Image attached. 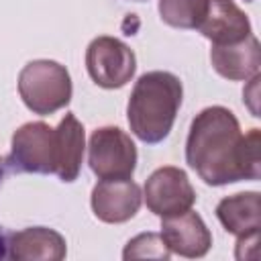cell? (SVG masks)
<instances>
[{
  "label": "cell",
  "instance_id": "1",
  "mask_svg": "<svg viewBox=\"0 0 261 261\" xmlns=\"http://www.w3.org/2000/svg\"><path fill=\"white\" fill-rule=\"evenodd\" d=\"M259 128L243 135L232 110L208 106L190 124L186 161L208 186L259 179Z\"/></svg>",
  "mask_w": 261,
  "mask_h": 261
},
{
  "label": "cell",
  "instance_id": "2",
  "mask_svg": "<svg viewBox=\"0 0 261 261\" xmlns=\"http://www.w3.org/2000/svg\"><path fill=\"white\" fill-rule=\"evenodd\" d=\"M181 98L184 88L177 75L159 69L143 73L135 82L126 106L130 133L147 145H157L167 139L181 106Z\"/></svg>",
  "mask_w": 261,
  "mask_h": 261
},
{
  "label": "cell",
  "instance_id": "3",
  "mask_svg": "<svg viewBox=\"0 0 261 261\" xmlns=\"http://www.w3.org/2000/svg\"><path fill=\"white\" fill-rule=\"evenodd\" d=\"M71 77L65 65L53 59H35L29 61L18 73V94L24 106L39 114L47 116L65 108L71 100Z\"/></svg>",
  "mask_w": 261,
  "mask_h": 261
},
{
  "label": "cell",
  "instance_id": "4",
  "mask_svg": "<svg viewBox=\"0 0 261 261\" xmlns=\"http://www.w3.org/2000/svg\"><path fill=\"white\" fill-rule=\"evenodd\" d=\"M88 163L98 179H128L137 169V147L118 126H100L88 141Z\"/></svg>",
  "mask_w": 261,
  "mask_h": 261
},
{
  "label": "cell",
  "instance_id": "5",
  "mask_svg": "<svg viewBox=\"0 0 261 261\" xmlns=\"http://www.w3.org/2000/svg\"><path fill=\"white\" fill-rule=\"evenodd\" d=\"M86 69L96 86L104 90H118L133 80L137 71V57L120 39L102 35L92 39L86 49Z\"/></svg>",
  "mask_w": 261,
  "mask_h": 261
},
{
  "label": "cell",
  "instance_id": "6",
  "mask_svg": "<svg viewBox=\"0 0 261 261\" xmlns=\"http://www.w3.org/2000/svg\"><path fill=\"white\" fill-rule=\"evenodd\" d=\"M143 198L147 208L159 218L184 214L196 204V192L188 173L173 165L159 167L147 177Z\"/></svg>",
  "mask_w": 261,
  "mask_h": 261
},
{
  "label": "cell",
  "instance_id": "7",
  "mask_svg": "<svg viewBox=\"0 0 261 261\" xmlns=\"http://www.w3.org/2000/svg\"><path fill=\"white\" fill-rule=\"evenodd\" d=\"M12 163L29 173H55L57 135L43 120L24 122L12 135Z\"/></svg>",
  "mask_w": 261,
  "mask_h": 261
},
{
  "label": "cell",
  "instance_id": "8",
  "mask_svg": "<svg viewBox=\"0 0 261 261\" xmlns=\"http://www.w3.org/2000/svg\"><path fill=\"white\" fill-rule=\"evenodd\" d=\"M143 202V194L137 181L128 179H100L90 198L92 212L106 224H122L130 220Z\"/></svg>",
  "mask_w": 261,
  "mask_h": 261
},
{
  "label": "cell",
  "instance_id": "9",
  "mask_svg": "<svg viewBox=\"0 0 261 261\" xmlns=\"http://www.w3.org/2000/svg\"><path fill=\"white\" fill-rule=\"evenodd\" d=\"M161 237L171 253L188 259H200L212 247V234L202 216L194 210L161 218Z\"/></svg>",
  "mask_w": 261,
  "mask_h": 261
},
{
  "label": "cell",
  "instance_id": "10",
  "mask_svg": "<svg viewBox=\"0 0 261 261\" xmlns=\"http://www.w3.org/2000/svg\"><path fill=\"white\" fill-rule=\"evenodd\" d=\"M210 63L218 75L228 82H245L259 73L261 47L259 39L251 33L247 39L230 45H212Z\"/></svg>",
  "mask_w": 261,
  "mask_h": 261
},
{
  "label": "cell",
  "instance_id": "11",
  "mask_svg": "<svg viewBox=\"0 0 261 261\" xmlns=\"http://www.w3.org/2000/svg\"><path fill=\"white\" fill-rule=\"evenodd\" d=\"M198 33L212 45H230L251 35V20L234 0H210Z\"/></svg>",
  "mask_w": 261,
  "mask_h": 261
},
{
  "label": "cell",
  "instance_id": "12",
  "mask_svg": "<svg viewBox=\"0 0 261 261\" xmlns=\"http://www.w3.org/2000/svg\"><path fill=\"white\" fill-rule=\"evenodd\" d=\"M8 257L14 261H61L67 255L65 239L47 226H29L10 234Z\"/></svg>",
  "mask_w": 261,
  "mask_h": 261
},
{
  "label": "cell",
  "instance_id": "13",
  "mask_svg": "<svg viewBox=\"0 0 261 261\" xmlns=\"http://www.w3.org/2000/svg\"><path fill=\"white\" fill-rule=\"evenodd\" d=\"M216 218L226 232L237 239L255 237L261 228V194L241 192L226 196L216 204Z\"/></svg>",
  "mask_w": 261,
  "mask_h": 261
},
{
  "label": "cell",
  "instance_id": "14",
  "mask_svg": "<svg viewBox=\"0 0 261 261\" xmlns=\"http://www.w3.org/2000/svg\"><path fill=\"white\" fill-rule=\"evenodd\" d=\"M57 135V167L55 175L61 181H75L82 169L84 159V147H86V135L84 124L75 118V114L67 112L61 122L55 126Z\"/></svg>",
  "mask_w": 261,
  "mask_h": 261
},
{
  "label": "cell",
  "instance_id": "15",
  "mask_svg": "<svg viewBox=\"0 0 261 261\" xmlns=\"http://www.w3.org/2000/svg\"><path fill=\"white\" fill-rule=\"evenodd\" d=\"M210 0H159V16L173 29H196L208 12Z\"/></svg>",
  "mask_w": 261,
  "mask_h": 261
},
{
  "label": "cell",
  "instance_id": "16",
  "mask_svg": "<svg viewBox=\"0 0 261 261\" xmlns=\"http://www.w3.org/2000/svg\"><path fill=\"white\" fill-rule=\"evenodd\" d=\"M171 251L167 249L165 241L157 232H143L130 239L122 251V259H169Z\"/></svg>",
  "mask_w": 261,
  "mask_h": 261
},
{
  "label": "cell",
  "instance_id": "17",
  "mask_svg": "<svg viewBox=\"0 0 261 261\" xmlns=\"http://www.w3.org/2000/svg\"><path fill=\"white\" fill-rule=\"evenodd\" d=\"M6 255V241H4V237L0 234V259Z\"/></svg>",
  "mask_w": 261,
  "mask_h": 261
}]
</instances>
